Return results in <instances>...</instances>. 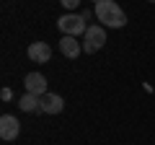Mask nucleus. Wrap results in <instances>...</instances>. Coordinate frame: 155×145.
Masks as SVG:
<instances>
[{
    "label": "nucleus",
    "instance_id": "nucleus-3",
    "mask_svg": "<svg viewBox=\"0 0 155 145\" xmlns=\"http://www.w3.org/2000/svg\"><path fill=\"white\" fill-rule=\"evenodd\" d=\"M104 44H106V31H104V26H98V23L88 26V31L83 34V52L93 55V52H98Z\"/></svg>",
    "mask_w": 155,
    "mask_h": 145
},
{
    "label": "nucleus",
    "instance_id": "nucleus-8",
    "mask_svg": "<svg viewBox=\"0 0 155 145\" xmlns=\"http://www.w3.org/2000/svg\"><path fill=\"white\" fill-rule=\"evenodd\" d=\"M60 52L65 57H70V60H75V57L83 52V44L78 42V36H62L60 39Z\"/></svg>",
    "mask_w": 155,
    "mask_h": 145
},
{
    "label": "nucleus",
    "instance_id": "nucleus-11",
    "mask_svg": "<svg viewBox=\"0 0 155 145\" xmlns=\"http://www.w3.org/2000/svg\"><path fill=\"white\" fill-rule=\"evenodd\" d=\"M0 99H3V101H11V99H13L11 88H3V91H0Z\"/></svg>",
    "mask_w": 155,
    "mask_h": 145
},
{
    "label": "nucleus",
    "instance_id": "nucleus-6",
    "mask_svg": "<svg viewBox=\"0 0 155 145\" xmlns=\"http://www.w3.org/2000/svg\"><path fill=\"white\" fill-rule=\"evenodd\" d=\"M26 52L34 62H49V57H52V47L47 42H34V44H28Z\"/></svg>",
    "mask_w": 155,
    "mask_h": 145
},
{
    "label": "nucleus",
    "instance_id": "nucleus-7",
    "mask_svg": "<svg viewBox=\"0 0 155 145\" xmlns=\"http://www.w3.org/2000/svg\"><path fill=\"white\" fill-rule=\"evenodd\" d=\"M62 109H65L62 96H57V93H44L41 96V112L44 114H60Z\"/></svg>",
    "mask_w": 155,
    "mask_h": 145
},
{
    "label": "nucleus",
    "instance_id": "nucleus-4",
    "mask_svg": "<svg viewBox=\"0 0 155 145\" xmlns=\"http://www.w3.org/2000/svg\"><path fill=\"white\" fill-rule=\"evenodd\" d=\"M23 86H26V93H34L39 99L47 93V78L41 72H28L26 78H23Z\"/></svg>",
    "mask_w": 155,
    "mask_h": 145
},
{
    "label": "nucleus",
    "instance_id": "nucleus-5",
    "mask_svg": "<svg viewBox=\"0 0 155 145\" xmlns=\"http://www.w3.org/2000/svg\"><path fill=\"white\" fill-rule=\"evenodd\" d=\"M18 132H21V122L11 114H3L0 117V137L3 140H16Z\"/></svg>",
    "mask_w": 155,
    "mask_h": 145
},
{
    "label": "nucleus",
    "instance_id": "nucleus-2",
    "mask_svg": "<svg viewBox=\"0 0 155 145\" xmlns=\"http://www.w3.org/2000/svg\"><path fill=\"white\" fill-rule=\"evenodd\" d=\"M57 29L62 31V36H83L88 31L83 16H62V18H57Z\"/></svg>",
    "mask_w": 155,
    "mask_h": 145
},
{
    "label": "nucleus",
    "instance_id": "nucleus-10",
    "mask_svg": "<svg viewBox=\"0 0 155 145\" xmlns=\"http://www.w3.org/2000/svg\"><path fill=\"white\" fill-rule=\"evenodd\" d=\"M60 3H62L65 8H70V11H72V8H78V5H80V0H60Z\"/></svg>",
    "mask_w": 155,
    "mask_h": 145
},
{
    "label": "nucleus",
    "instance_id": "nucleus-1",
    "mask_svg": "<svg viewBox=\"0 0 155 145\" xmlns=\"http://www.w3.org/2000/svg\"><path fill=\"white\" fill-rule=\"evenodd\" d=\"M96 16L104 26H114V29H122L127 23V13L116 5L114 0H98L96 3Z\"/></svg>",
    "mask_w": 155,
    "mask_h": 145
},
{
    "label": "nucleus",
    "instance_id": "nucleus-12",
    "mask_svg": "<svg viewBox=\"0 0 155 145\" xmlns=\"http://www.w3.org/2000/svg\"><path fill=\"white\" fill-rule=\"evenodd\" d=\"M150 3H155V0H150Z\"/></svg>",
    "mask_w": 155,
    "mask_h": 145
},
{
    "label": "nucleus",
    "instance_id": "nucleus-9",
    "mask_svg": "<svg viewBox=\"0 0 155 145\" xmlns=\"http://www.w3.org/2000/svg\"><path fill=\"white\" fill-rule=\"evenodd\" d=\"M18 106H21V112H41V99L34 93H23L18 99Z\"/></svg>",
    "mask_w": 155,
    "mask_h": 145
}]
</instances>
